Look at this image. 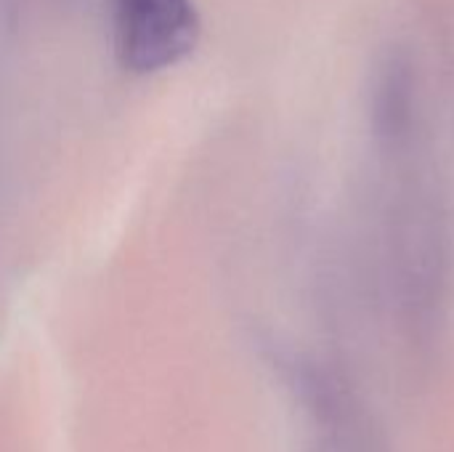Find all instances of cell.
<instances>
[{
	"mask_svg": "<svg viewBox=\"0 0 454 452\" xmlns=\"http://www.w3.org/2000/svg\"><path fill=\"white\" fill-rule=\"evenodd\" d=\"M202 32L194 0H114V48L125 69L152 75L186 59Z\"/></svg>",
	"mask_w": 454,
	"mask_h": 452,
	"instance_id": "6da1fadb",
	"label": "cell"
}]
</instances>
